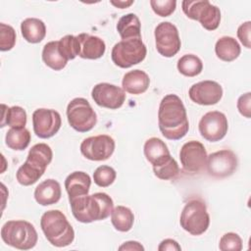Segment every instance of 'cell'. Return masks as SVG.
<instances>
[{
  "label": "cell",
  "instance_id": "cell-1",
  "mask_svg": "<svg viewBox=\"0 0 251 251\" xmlns=\"http://www.w3.org/2000/svg\"><path fill=\"white\" fill-rule=\"evenodd\" d=\"M158 125L163 136L170 140H178L186 135L189 123L185 107L176 94H168L160 102Z\"/></svg>",
  "mask_w": 251,
  "mask_h": 251
},
{
  "label": "cell",
  "instance_id": "cell-2",
  "mask_svg": "<svg viewBox=\"0 0 251 251\" xmlns=\"http://www.w3.org/2000/svg\"><path fill=\"white\" fill-rule=\"evenodd\" d=\"M69 201L74 217L83 224L105 220L114 207L113 199L105 192L77 196Z\"/></svg>",
  "mask_w": 251,
  "mask_h": 251
},
{
  "label": "cell",
  "instance_id": "cell-3",
  "mask_svg": "<svg viewBox=\"0 0 251 251\" xmlns=\"http://www.w3.org/2000/svg\"><path fill=\"white\" fill-rule=\"evenodd\" d=\"M40 226L46 239L53 246L66 247L75 239V230L60 210L45 212L41 216Z\"/></svg>",
  "mask_w": 251,
  "mask_h": 251
},
{
  "label": "cell",
  "instance_id": "cell-4",
  "mask_svg": "<svg viewBox=\"0 0 251 251\" xmlns=\"http://www.w3.org/2000/svg\"><path fill=\"white\" fill-rule=\"evenodd\" d=\"M1 238L4 243L16 249L29 250L36 245L38 235L35 227L29 222L12 220L2 226Z\"/></svg>",
  "mask_w": 251,
  "mask_h": 251
},
{
  "label": "cell",
  "instance_id": "cell-5",
  "mask_svg": "<svg viewBox=\"0 0 251 251\" xmlns=\"http://www.w3.org/2000/svg\"><path fill=\"white\" fill-rule=\"evenodd\" d=\"M179 224L185 231L192 235L203 234L210 225L206 204L200 199L188 201L181 211Z\"/></svg>",
  "mask_w": 251,
  "mask_h": 251
},
{
  "label": "cell",
  "instance_id": "cell-6",
  "mask_svg": "<svg viewBox=\"0 0 251 251\" xmlns=\"http://www.w3.org/2000/svg\"><path fill=\"white\" fill-rule=\"evenodd\" d=\"M147 49L141 38H129L119 41L111 52L113 63L123 69L141 63L146 57Z\"/></svg>",
  "mask_w": 251,
  "mask_h": 251
},
{
  "label": "cell",
  "instance_id": "cell-7",
  "mask_svg": "<svg viewBox=\"0 0 251 251\" xmlns=\"http://www.w3.org/2000/svg\"><path fill=\"white\" fill-rule=\"evenodd\" d=\"M67 119L69 125L78 132L91 130L97 123V115L89 102L82 97L71 100L67 106Z\"/></svg>",
  "mask_w": 251,
  "mask_h": 251
},
{
  "label": "cell",
  "instance_id": "cell-8",
  "mask_svg": "<svg viewBox=\"0 0 251 251\" xmlns=\"http://www.w3.org/2000/svg\"><path fill=\"white\" fill-rule=\"evenodd\" d=\"M181 7L189 19L198 21L205 29L215 30L218 28L221 22V11L208 0H184Z\"/></svg>",
  "mask_w": 251,
  "mask_h": 251
},
{
  "label": "cell",
  "instance_id": "cell-9",
  "mask_svg": "<svg viewBox=\"0 0 251 251\" xmlns=\"http://www.w3.org/2000/svg\"><path fill=\"white\" fill-rule=\"evenodd\" d=\"M156 49L160 55L171 58L180 49V38L176 26L170 22L160 23L154 31Z\"/></svg>",
  "mask_w": 251,
  "mask_h": 251
},
{
  "label": "cell",
  "instance_id": "cell-10",
  "mask_svg": "<svg viewBox=\"0 0 251 251\" xmlns=\"http://www.w3.org/2000/svg\"><path fill=\"white\" fill-rule=\"evenodd\" d=\"M81 154L90 161L108 160L115 151V140L107 134L84 138L80 143Z\"/></svg>",
  "mask_w": 251,
  "mask_h": 251
},
{
  "label": "cell",
  "instance_id": "cell-11",
  "mask_svg": "<svg viewBox=\"0 0 251 251\" xmlns=\"http://www.w3.org/2000/svg\"><path fill=\"white\" fill-rule=\"evenodd\" d=\"M238 160L234 152L223 149L207 156L206 169L211 176L223 178L231 176L237 169Z\"/></svg>",
  "mask_w": 251,
  "mask_h": 251
},
{
  "label": "cell",
  "instance_id": "cell-12",
  "mask_svg": "<svg viewBox=\"0 0 251 251\" xmlns=\"http://www.w3.org/2000/svg\"><path fill=\"white\" fill-rule=\"evenodd\" d=\"M198 128L204 139L210 142H217L223 139L227 132V119L222 112L211 111L201 118Z\"/></svg>",
  "mask_w": 251,
  "mask_h": 251
},
{
  "label": "cell",
  "instance_id": "cell-13",
  "mask_svg": "<svg viewBox=\"0 0 251 251\" xmlns=\"http://www.w3.org/2000/svg\"><path fill=\"white\" fill-rule=\"evenodd\" d=\"M207 152L204 145L196 140L185 142L179 151V159L183 170L190 174L200 173L207 162Z\"/></svg>",
  "mask_w": 251,
  "mask_h": 251
},
{
  "label": "cell",
  "instance_id": "cell-14",
  "mask_svg": "<svg viewBox=\"0 0 251 251\" xmlns=\"http://www.w3.org/2000/svg\"><path fill=\"white\" fill-rule=\"evenodd\" d=\"M62 119L60 114L53 109L39 108L32 114L33 131L39 138H50L60 129Z\"/></svg>",
  "mask_w": 251,
  "mask_h": 251
},
{
  "label": "cell",
  "instance_id": "cell-15",
  "mask_svg": "<svg viewBox=\"0 0 251 251\" xmlns=\"http://www.w3.org/2000/svg\"><path fill=\"white\" fill-rule=\"evenodd\" d=\"M91 97L94 102L103 108L119 109L126 101V92L120 86L108 82H101L92 88Z\"/></svg>",
  "mask_w": 251,
  "mask_h": 251
},
{
  "label": "cell",
  "instance_id": "cell-16",
  "mask_svg": "<svg viewBox=\"0 0 251 251\" xmlns=\"http://www.w3.org/2000/svg\"><path fill=\"white\" fill-rule=\"evenodd\" d=\"M189 98L199 105H215L223 97V88L214 80H203L191 85L188 91Z\"/></svg>",
  "mask_w": 251,
  "mask_h": 251
},
{
  "label": "cell",
  "instance_id": "cell-17",
  "mask_svg": "<svg viewBox=\"0 0 251 251\" xmlns=\"http://www.w3.org/2000/svg\"><path fill=\"white\" fill-rule=\"evenodd\" d=\"M77 39L79 41L78 56L80 58L96 60L104 55L106 45L100 37L88 33H80L77 35Z\"/></svg>",
  "mask_w": 251,
  "mask_h": 251
},
{
  "label": "cell",
  "instance_id": "cell-18",
  "mask_svg": "<svg viewBox=\"0 0 251 251\" xmlns=\"http://www.w3.org/2000/svg\"><path fill=\"white\" fill-rule=\"evenodd\" d=\"M33 195L35 201L41 206L56 204L62 196L61 185L57 180L48 178L35 187Z\"/></svg>",
  "mask_w": 251,
  "mask_h": 251
},
{
  "label": "cell",
  "instance_id": "cell-19",
  "mask_svg": "<svg viewBox=\"0 0 251 251\" xmlns=\"http://www.w3.org/2000/svg\"><path fill=\"white\" fill-rule=\"evenodd\" d=\"M143 152L146 160L152 167L160 166L172 157L167 144L158 137L147 139L144 143Z\"/></svg>",
  "mask_w": 251,
  "mask_h": 251
},
{
  "label": "cell",
  "instance_id": "cell-20",
  "mask_svg": "<svg viewBox=\"0 0 251 251\" xmlns=\"http://www.w3.org/2000/svg\"><path fill=\"white\" fill-rule=\"evenodd\" d=\"M90 185L91 178L89 175L81 171L71 173L65 179V188L69 199L88 194Z\"/></svg>",
  "mask_w": 251,
  "mask_h": 251
},
{
  "label": "cell",
  "instance_id": "cell-21",
  "mask_svg": "<svg viewBox=\"0 0 251 251\" xmlns=\"http://www.w3.org/2000/svg\"><path fill=\"white\" fill-rule=\"evenodd\" d=\"M150 84L149 75L141 70H133L125 74L122 86L123 89L130 94L138 95L144 93Z\"/></svg>",
  "mask_w": 251,
  "mask_h": 251
},
{
  "label": "cell",
  "instance_id": "cell-22",
  "mask_svg": "<svg viewBox=\"0 0 251 251\" xmlns=\"http://www.w3.org/2000/svg\"><path fill=\"white\" fill-rule=\"evenodd\" d=\"M21 32L27 42L39 43L46 35V25L37 18H27L21 24Z\"/></svg>",
  "mask_w": 251,
  "mask_h": 251
},
{
  "label": "cell",
  "instance_id": "cell-23",
  "mask_svg": "<svg viewBox=\"0 0 251 251\" xmlns=\"http://www.w3.org/2000/svg\"><path fill=\"white\" fill-rule=\"evenodd\" d=\"M42 60L46 66L54 71L63 70L69 61L62 54L59 48V41H49L43 46Z\"/></svg>",
  "mask_w": 251,
  "mask_h": 251
},
{
  "label": "cell",
  "instance_id": "cell-24",
  "mask_svg": "<svg viewBox=\"0 0 251 251\" xmlns=\"http://www.w3.org/2000/svg\"><path fill=\"white\" fill-rule=\"evenodd\" d=\"M117 30L122 38H141V24L138 17L133 13H128L120 18L117 24Z\"/></svg>",
  "mask_w": 251,
  "mask_h": 251
},
{
  "label": "cell",
  "instance_id": "cell-25",
  "mask_svg": "<svg viewBox=\"0 0 251 251\" xmlns=\"http://www.w3.org/2000/svg\"><path fill=\"white\" fill-rule=\"evenodd\" d=\"M241 48L236 39L231 36L219 38L215 45V53L219 59L225 62H231L238 58Z\"/></svg>",
  "mask_w": 251,
  "mask_h": 251
},
{
  "label": "cell",
  "instance_id": "cell-26",
  "mask_svg": "<svg viewBox=\"0 0 251 251\" xmlns=\"http://www.w3.org/2000/svg\"><path fill=\"white\" fill-rule=\"evenodd\" d=\"M2 107V118L0 126L4 127L9 126L11 127L21 128L25 127L26 125V113L24 108L20 106L8 107L5 104L1 105Z\"/></svg>",
  "mask_w": 251,
  "mask_h": 251
},
{
  "label": "cell",
  "instance_id": "cell-27",
  "mask_svg": "<svg viewBox=\"0 0 251 251\" xmlns=\"http://www.w3.org/2000/svg\"><path fill=\"white\" fill-rule=\"evenodd\" d=\"M111 222L117 230L126 232L130 230L133 226L134 215L129 208L120 205L113 208L111 213Z\"/></svg>",
  "mask_w": 251,
  "mask_h": 251
},
{
  "label": "cell",
  "instance_id": "cell-28",
  "mask_svg": "<svg viewBox=\"0 0 251 251\" xmlns=\"http://www.w3.org/2000/svg\"><path fill=\"white\" fill-rule=\"evenodd\" d=\"M44 173L45 169L25 160V162L18 169L16 177L20 184L28 186L35 183L43 176Z\"/></svg>",
  "mask_w": 251,
  "mask_h": 251
},
{
  "label": "cell",
  "instance_id": "cell-29",
  "mask_svg": "<svg viewBox=\"0 0 251 251\" xmlns=\"http://www.w3.org/2000/svg\"><path fill=\"white\" fill-rule=\"evenodd\" d=\"M30 142V132L25 127H11L5 136L6 145L16 151L25 150Z\"/></svg>",
  "mask_w": 251,
  "mask_h": 251
},
{
  "label": "cell",
  "instance_id": "cell-30",
  "mask_svg": "<svg viewBox=\"0 0 251 251\" xmlns=\"http://www.w3.org/2000/svg\"><path fill=\"white\" fill-rule=\"evenodd\" d=\"M53 158V152L46 143H37L33 145L27 154L26 161L46 170Z\"/></svg>",
  "mask_w": 251,
  "mask_h": 251
},
{
  "label": "cell",
  "instance_id": "cell-31",
  "mask_svg": "<svg viewBox=\"0 0 251 251\" xmlns=\"http://www.w3.org/2000/svg\"><path fill=\"white\" fill-rule=\"evenodd\" d=\"M176 67L181 75L192 77L201 74L203 70V63L196 55L186 54L178 59Z\"/></svg>",
  "mask_w": 251,
  "mask_h": 251
},
{
  "label": "cell",
  "instance_id": "cell-32",
  "mask_svg": "<svg viewBox=\"0 0 251 251\" xmlns=\"http://www.w3.org/2000/svg\"><path fill=\"white\" fill-rule=\"evenodd\" d=\"M153 172L158 178L163 180H169L174 179L178 176L179 167L177 165V162L173 157H171L162 165L153 167Z\"/></svg>",
  "mask_w": 251,
  "mask_h": 251
},
{
  "label": "cell",
  "instance_id": "cell-33",
  "mask_svg": "<svg viewBox=\"0 0 251 251\" xmlns=\"http://www.w3.org/2000/svg\"><path fill=\"white\" fill-rule=\"evenodd\" d=\"M59 41V48L68 60H74L79 54V41L77 36L68 34Z\"/></svg>",
  "mask_w": 251,
  "mask_h": 251
},
{
  "label": "cell",
  "instance_id": "cell-34",
  "mask_svg": "<svg viewBox=\"0 0 251 251\" xmlns=\"http://www.w3.org/2000/svg\"><path fill=\"white\" fill-rule=\"evenodd\" d=\"M117 173L110 166H99L93 173L94 183L100 187L110 186L116 179Z\"/></svg>",
  "mask_w": 251,
  "mask_h": 251
},
{
  "label": "cell",
  "instance_id": "cell-35",
  "mask_svg": "<svg viewBox=\"0 0 251 251\" xmlns=\"http://www.w3.org/2000/svg\"><path fill=\"white\" fill-rule=\"evenodd\" d=\"M16 31L13 26L0 24V50L1 51H9L16 44Z\"/></svg>",
  "mask_w": 251,
  "mask_h": 251
},
{
  "label": "cell",
  "instance_id": "cell-36",
  "mask_svg": "<svg viewBox=\"0 0 251 251\" xmlns=\"http://www.w3.org/2000/svg\"><path fill=\"white\" fill-rule=\"evenodd\" d=\"M219 248L222 251H240L242 249V239L235 232H226L221 237Z\"/></svg>",
  "mask_w": 251,
  "mask_h": 251
},
{
  "label": "cell",
  "instance_id": "cell-37",
  "mask_svg": "<svg viewBox=\"0 0 251 251\" xmlns=\"http://www.w3.org/2000/svg\"><path fill=\"white\" fill-rule=\"evenodd\" d=\"M150 5L155 14L160 17H169L172 15L176 7L175 0H151Z\"/></svg>",
  "mask_w": 251,
  "mask_h": 251
},
{
  "label": "cell",
  "instance_id": "cell-38",
  "mask_svg": "<svg viewBox=\"0 0 251 251\" xmlns=\"http://www.w3.org/2000/svg\"><path fill=\"white\" fill-rule=\"evenodd\" d=\"M237 110L245 118L250 119L251 117V93L246 92L241 95L237 100Z\"/></svg>",
  "mask_w": 251,
  "mask_h": 251
},
{
  "label": "cell",
  "instance_id": "cell-39",
  "mask_svg": "<svg viewBox=\"0 0 251 251\" xmlns=\"http://www.w3.org/2000/svg\"><path fill=\"white\" fill-rule=\"evenodd\" d=\"M250 32H251V22L250 21H247V22L241 24L237 28L238 39L248 49L251 48Z\"/></svg>",
  "mask_w": 251,
  "mask_h": 251
},
{
  "label": "cell",
  "instance_id": "cell-40",
  "mask_svg": "<svg viewBox=\"0 0 251 251\" xmlns=\"http://www.w3.org/2000/svg\"><path fill=\"white\" fill-rule=\"evenodd\" d=\"M159 251H180V245L172 238H166L161 241L158 246Z\"/></svg>",
  "mask_w": 251,
  "mask_h": 251
},
{
  "label": "cell",
  "instance_id": "cell-41",
  "mask_svg": "<svg viewBox=\"0 0 251 251\" xmlns=\"http://www.w3.org/2000/svg\"><path fill=\"white\" fill-rule=\"evenodd\" d=\"M119 250H136V251H141L144 250V247L137 241H126L124 242L120 247Z\"/></svg>",
  "mask_w": 251,
  "mask_h": 251
},
{
  "label": "cell",
  "instance_id": "cell-42",
  "mask_svg": "<svg viewBox=\"0 0 251 251\" xmlns=\"http://www.w3.org/2000/svg\"><path fill=\"white\" fill-rule=\"evenodd\" d=\"M110 3H111L112 5H114L115 7H117V8L125 9V8L129 7L131 4H133V1H132V0H129V1H122V0L114 1V0H111Z\"/></svg>",
  "mask_w": 251,
  "mask_h": 251
}]
</instances>
